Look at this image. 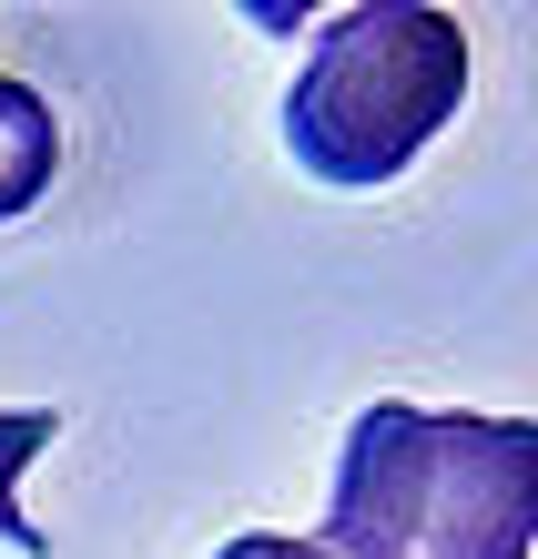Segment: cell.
I'll use <instances>...</instances> for the list:
<instances>
[{"label":"cell","instance_id":"6da1fadb","mask_svg":"<svg viewBox=\"0 0 538 559\" xmlns=\"http://www.w3.org/2000/svg\"><path fill=\"white\" fill-rule=\"evenodd\" d=\"M538 539V417H437L376 397L325 488V559H528Z\"/></svg>","mask_w":538,"mask_h":559},{"label":"cell","instance_id":"7a4b0ae2","mask_svg":"<svg viewBox=\"0 0 538 559\" xmlns=\"http://www.w3.org/2000/svg\"><path fill=\"white\" fill-rule=\"evenodd\" d=\"M467 103V31L427 0L335 11L285 92V153L295 174L335 193H376L457 122Z\"/></svg>","mask_w":538,"mask_h":559},{"label":"cell","instance_id":"3957f363","mask_svg":"<svg viewBox=\"0 0 538 559\" xmlns=\"http://www.w3.org/2000/svg\"><path fill=\"white\" fill-rule=\"evenodd\" d=\"M51 174H61V122H51V103L31 82L0 72V224H21L31 204H41Z\"/></svg>","mask_w":538,"mask_h":559},{"label":"cell","instance_id":"277c9868","mask_svg":"<svg viewBox=\"0 0 538 559\" xmlns=\"http://www.w3.org/2000/svg\"><path fill=\"white\" fill-rule=\"evenodd\" d=\"M51 438H61V417H51V407H0V539H11L21 559H41V549H51V539H41V519L21 509V468H31Z\"/></svg>","mask_w":538,"mask_h":559},{"label":"cell","instance_id":"5b68a950","mask_svg":"<svg viewBox=\"0 0 538 559\" xmlns=\"http://www.w3.org/2000/svg\"><path fill=\"white\" fill-rule=\"evenodd\" d=\"M214 559H325L315 539H285V530H244V539H224Z\"/></svg>","mask_w":538,"mask_h":559}]
</instances>
